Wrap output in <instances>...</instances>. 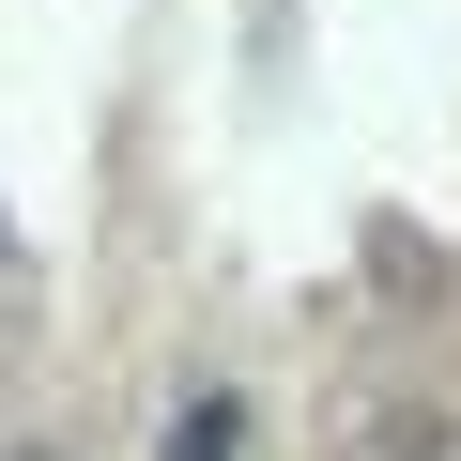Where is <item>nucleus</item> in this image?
<instances>
[{
    "mask_svg": "<svg viewBox=\"0 0 461 461\" xmlns=\"http://www.w3.org/2000/svg\"><path fill=\"white\" fill-rule=\"evenodd\" d=\"M230 446H247V415H230V400H185V430H169V461H230Z\"/></svg>",
    "mask_w": 461,
    "mask_h": 461,
    "instance_id": "obj_1",
    "label": "nucleus"
}]
</instances>
